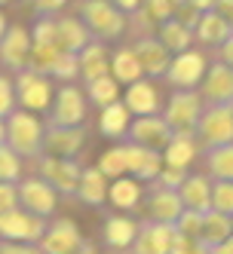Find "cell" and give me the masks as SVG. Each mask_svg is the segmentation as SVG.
I'll return each instance as SVG.
<instances>
[{"instance_id":"1","label":"cell","mask_w":233,"mask_h":254,"mask_svg":"<svg viewBox=\"0 0 233 254\" xmlns=\"http://www.w3.org/2000/svg\"><path fill=\"white\" fill-rule=\"evenodd\" d=\"M43 135H46V126L37 120L34 111L15 107V111L6 117V144L19 156L37 159L43 153Z\"/></svg>"},{"instance_id":"2","label":"cell","mask_w":233,"mask_h":254,"mask_svg":"<svg viewBox=\"0 0 233 254\" xmlns=\"http://www.w3.org/2000/svg\"><path fill=\"white\" fill-rule=\"evenodd\" d=\"M80 19L86 22V28L92 31L95 40H120L126 34L129 15L123 12L114 0H83L80 6Z\"/></svg>"},{"instance_id":"3","label":"cell","mask_w":233,"mask_h":254,"mask_svg":"<svg viewBox=\"0 0 233 254\" xmlns=\"http://www.w3.org/2000/svg\"><path fill=\"white\" fill-rule=\"evenodd\" d=\"M46 217L43 214H34L25 205H15L9 211H0V239H9V242H28V245H37L46 233Z\"/></svg>"},{"instance_id":"4","label":"cell","mask_w":233,"mask_h":254,"mask_svg":"<svg viewBox=\"0 0 233 254\" xmlns=\"http://www.w3.org/2000/svg\"><path fill=\"white\" fill-rule=\"evenodd\" d=\"M203 95L196 89H175L172 98L163 107V117L172 126V132H193L196 135V123L203 117Z\"/></svg>"},{"instance_id":"5","label":"cell","mask_w":233,"mask_h":254,"mask_svg":"<svg viewBox=\"0 0 233 254\" xmlns=\"http://www.w3.org/2000/svg\"><path fill=\"white\" fill-rule=\"evenodd\" d=\"M37 172H40L43 181H49V184L59 190V196H77L83 166H80L74 156L40 153V156H37Z\"/></svg>"},{"instance_id":"6","label":"cell","mask_w":233,"mask_h":254,"mask_svg":"<svg viewBox=\"0 0 233 254\" xmlns=\"http://www.w3.org/2000/svg\"><path fill=\"white\" fill-rule=\"evenodd\" d=\"M196 138L203 150L233 141V104H206L196 123Z\"/></svg>"},{"instance_id":"7","label":"cell","mask_w":233,"mask_h":254,"mask_svg":"<svg viewBox=\"0 0 233 254\" xmlns=\"http://www.w3.org/2000/svg\"><path fill=\"white\" fill-rule=\"evenodd\" d=\"M49 80L52 77L40 74L34 67L15 70V98H19V107L34 111V114L49 111V104H52V83Z\"/></svg>"},{"instance_id":"8","label":"cell","mask_w":233,"mask_h":254,"mask_svg":"<svg viewBox=\"0 0 233 254\" xmlns=\"http://www.w3.org/2000/svg\"><path fill=\"white\" fill-rule=\"evenodd\" d=\"M206 56L196 49H184V52H175L172 62H169V70H166V83L172 89H200L203 77H206Z\"/></svg>"},{"instance_id":"9","label":"cell","mask_w":233,"mask_h":254,"mask_svg":"<svg viewBox=\"0 0 233 254\" xmlns=\"http://www.w3.org/2000/svg\"><path fill=\"white\" fill-rule=\"evenodd\" d=\"M37 248L49 251V254H71V251H92V242L83 239L77 224L71 221V217H56V221L46 227Z\"/></svg>"},{"instance_id":"10","label":"cell","mask_w":233,"mask_h":254,"mask_svg":"<svg viewBox=\"0 0 233 254\" xmlns=\"http://www.w3.org/2000/svg\"><path fill=\"white\" fill-rule=\"evenodd\" d=\"M86 92H80L77 86H71V83H65L59 92H56V98H52V104H49V126H83V120H86Z\"/></svg>"},{"instance_id":"11","label":"cell","mask_w":233,"mask_h":254,"mask_svg":"<svg viewBox=\"0 0 233 254\" xmlns=\"http://www.w3.org/2000/svg\"><path fill=\"white\" fill-rule=\"evenodd\" d=\"M172 126L166 123L163 114H145V117H135L129 123V132L126 138L135 141V144H145V147H154V150H163L169 138H172Z\"/></svg>"},{"instance_id":"12","label":"cell","mask_w":233,"mask_h":254,"mask_svg":"<svg viewBox=\"0 0 233 254\" xmlns=\"http://www.w3.org/2000/svg\"><path fill=\"white\" fill-rule=\"evenodd\" d=\"M19 202L34 211V214H43V217H52L56 214V202H59V190L43 181L40 175L37 178H25L19 181Z\"/></svg>"},{"instance_id":"13","label":"cell","mask_w":233,"mask_h":254,"mask_svg":"<svg viewBox=\"0 0 233 254\" xmlns=\"http://www.w3.org/2000/svg\"><path fill=\"white\" fill-rule=\"evenodd\" d=\"M31 46H34L31 31L22 25H9V31L0 40V64L6 70H25L31 59Z\"/></svg>"},{"instance_id":"14","label":"cell","mask_w":233,"mask_h":254,"mask_svg":"<svg viewBox=\"0 0 233 254\" xmlns=\"http://www.w3.org/2000/svg\"><path fill=\"white\" fill-rule=\"evenodd\" d=\"M172 239H175V224L148 217V221L138 224V236H135L132 248L138 254H166L172 251Z\"/></svg>"},{"instance_id":"15","label":"cell","mask_w":233,"mask_h":254,"mask_svg":"<svg viewBox=\"0 0 233 254\" xmlns=\"http://www.w3.org/2000/svg\"><path fill=\"white\" fill-rule=\"evenodd\" d=\"M126 169L132 178L138 181H156L159 172H163L166 159H163V150H154V147H145V144H135V141H126Z\"/></svg>"},{"instance_id":"16","label":"cell","mask_w":233,"mask_h":254,"mask_svg":"<svg viewBox=\"0 0 233 254\" xmlns=\"http://www.w3.org/2000/svg\"><path fill=\"white\" fill-rule=\"evenodd\" d=\"M200 95L206 104H233V67L227 62H215L200 83Z\"/></svg>"},{"instance_id":"17","label":"cell","mask_w":233,"mask_h":254,"mask_svg":"<svg viewBox=\"0 0 233 254\" xmlns=\"http://www.w3.org/2000/svg\"><path fill=\"white\" fill-rule=\"evenodd\" d=\"M135 52H138V59H141V67H145V77L151 80H159V77H166V70H169V62H172V52L169 46L159 40V37H138L135 40Z\"/></svg>"},{"instance_id":"18","label":"cell","mask_w":233,"mask_h":254,"mask_svg":"<svg viewBox=\"0 0 233 254\" xmlns=\"http://www.w3.org/2000/svg\"><path fill=\"white\" fill-rule=\"evenodd\" d=\"M83 126H49L46 123V135H43V153L52 156H77L83 147Z\"/></svg>"},{"instance_id":"19","label":"cell","mask_w":233,"mask_h":254,"mask_svg":"<svg viewBox=\"0 0 233 254\" xmlns=\"http://www.w3.org/2000/svg\"><path fill=\"white\" fill-rule=\"evenodd\" d=\"M184 211V202H181V193L172 190V187H163V184H151V193H148V217L154 221H166V224H175L178 214Z\"/></svg>"},{"instance_id":"20","label":"cell","mask_w":233,"mask_h":254,"mask_svg":"<svg viewBox=\"0 0 233 254\" xmlns=\"http://www.w3.org/2000/svg\"><path fill=\"white\" fill-rule=\"evenodd\" d=\"M80 80L92 83L104 74H111V52L104 49V40H89L80 52Z\"/></svg>"},{"instance_id":"21","label":"cell","mask_w":233,"mask_h":254,"mask_svg":"<svg viewBox=\"0 0 233 254\" xmlns=\"http://www.w3.org/2000/svg\"><path fill=\"white\" fill-rule=\"evenodd\" d=\"M123 101H126V107L132 111V117L159 114V92H156V86L151 83V77H141V80L129 83Z\"/></svg>"},{"instance_id":"22","label":"cell","mask_w":233,"mask_h":254,"mask_svg":"<svg viewBox=\"0 0 233 254\" xmlns=\"http://www.w3.org/2000/svg\"><path fill=\"white\" fill-rule=\"evenodd\" d=\"M230 34H233V28H230V22L218 9H206L200 19H196V25H193V37L203 46H212V49H218Z\"/></svg>"},{"instance_id":"23","label":"cell","mask_w":233,"mask_h":254,"mask_svg":"<svg viewBox=\"0 0 233 254\" xmlns=\"http://www.w3.org/2000/svg\"><path fill=\"white\" fill-rule=\"evenodd\" d=\"M233 233V214H224L218 208H209L203 214V230H200V248L203 251H218V245Z\"/></svg>"},{"instance_id":"24","label":"cell","mask_w":233,"mask_h":254,"mask_svg":"<svg viewBox=\"0 0 233 254\" xmlns=\"http://www.w3.org/2000/svg\"><path fill=\"white\" fill-rule=\"evenodd\" d=\"M107 178L98 166H92V169H83V175H80V187H77V199L83 205H89V208H101L104 202H107Z\"/></svg>"},{"instance_id":"25","label":"cell","mask_w":233,"mask_h":254,"mask_svg":"<svg viewBox=\"0 0 233 254\" xmlns=\"http://www.w3.org/2000/svg\"><path fill=\"white\" fill-rule=\"evenodd\" d=\"M200 153V138L193 132H175L169 138V144L163 147V159L166 166H178V169H187L190 162Z\"/></svg>"},{"instance_id":"26","label":"cell","mask_w":233,"mask_h":254,"mask_svg":"<svg viewBox=\"0 0 233 254\" xmlns=\"http://www.w3.org/2000/svg\"><path fill=\"white\" fill-rule=\"evenodd\" d=\"M107 202L120 211H135L138 202H141V184L138 178L132 175H120L111 181V187H107Z\"/></svg>"},{"instance_id":"27","label":"cell","mask_w":233,"mask_h":254,"mask_svg":"<svg viewBox=\"0 0 233 254\" xmlns=\"http://www.w3.org/2000/svg\"><path fill=\"white\" fill-rule=\"evenodd\" d=\"M178 193H181L184 208H193V211H209L212 208V181L206 175H187L184 184L178 187Z\"/></svg>"},{"instance_id":"28","label":"cell","mask_w":233,"mask_h":254,"mask_svg":"<svg viewBox=\"0 0 233 254\" xmlns=\"http://www.w3.org/2000/svg\"><path fill=\"white\" fill-rule=\"evenodd\" d=\"M129 123H132V111L126 107V101H114V104L101 107L98 132H101L104 138H126Z\"/></svg>"},{"instance_id":"29","label":"cell","mask_w":233,"mask_h":254,"mask_svg":"<svg viewBox=\"0 0 233 254\" xmlns=\"http://www.w3.org/2000/svg\"><path fill=\"white\" fill-rule=\"evenodd\" d=\"M135 236H138V224L132 221V217H126V214L107 217L104 230H101V239H104L107 248H132Z\"/></svg>"},{"instance_id":"30","label":"cell","mask_w":233,"mask_h":254,"mask_svg":"<svg viewBox=\"0 0 233 254\" xmlns=\"http://www.w3.org/2000/svg\"><path fill=\"white\" fill-rule=\"evenodd\" d=\"M89 40H95V37L83 19H77V15H59V46L65 52H80Z\"/></svg>"},{"instance_id":"31","label":"cell","mask_w":233,"mask_h":254,"mask_svg":"<svg viewBox=\"0 0 233 254\" xmlns=\"http://www.w3.org/2000/svg\"><path fill=\"white\" fill-rule=\"evenodd\" d=\"M111 74L120 83H126V86L145 77V67H141V59H138L135 46H120L114 52V56H111Z\"/></svg>"},{"instance_id":"32","label":"cell","mask_w":233,"mask_h":254,"mask_svg":"<svg viewBox=\"0 0 233 254\" xmlns=\"http://www.w3.org/2000/svg\"><path fill=\"white\" fill-rule=\"evenodd\" d=\"M156 37L163 40L166 46H169V52L175 56V52H184V49H190V43L196 40L193 37V28L190 25H184L178 15H172V19H166L163 25H159V31H156Z\"/></svg>"},{"instance_id":"33","label":"cell","mask_w":233,"mask_h":254,"mask_svg":"<svg viewBox=\"0 0 233 254\" xmlns=\"http://www.w3.org/2000/svg\"><path fill=\"white\" fill-rule=\"evenodd\" d=\"M86 98L95 107H107V104L120 101V80L114 74H104V77H98L92 83H86Z\"/></svg>"},{"instance_id":"34","label":"cell","mask_w":233,"mask_h":254,"mask_svg":"<svg viewBox=\"0 0 233 254\" xmlns=\"http://www.w3.org/2000/svg\"><path fill=\"white\" fill-rule=\"evenodd\" d=\"M206 169H209L212 178L233 181V141L218 144V147H209V150H206Z\"/></svg>"},{"instance_id":"35","label":"cell","mask_w":233,"mask_h":254,"mask_svg":"<svg viewBox=\"0 0 233 254\" xmlns=\"http://www.w3.org/2000/svg\"><path fill=\"white\" fill-rule=\"evenodd\" d=\"M62 46L59 43H34L31 46V59H28V67L40 70V74L52 77V67H56V62L62 59Z\"/></svg>"},{"instance_id":"36","label":"cell","mask_w":233,"mask_h":254,"mask_svg":"<svg viewBox=\"0 0 233 254\" xmlns=\"http://www.w3.org/2000/svg\"><path fill=\"white\" fill-rule=\"evenodd\" d=\"M98 169L111 178V181L120 178V175H129V169H126V147H123V144H117V147L104 150V153L98 156Z\"/></svg>"},{"instance_id":"37","label":"cell","mask_w":233,"mask_h":254,"mask_svg":"<svg viewBox=\"0 0 233 254\" xmlns=\"http://www.w3.org/2000/svg\"><path fill=\"white\" fill-rule=\"evenodd\" d=\"M178 6H181V0H145V3H141V12H145L154 25H163L166 19H172L178 12Z\"/></svg>"},{"instance_id":"38","label":"cell","mask_w":233,"mask_h":254,"mask_svg":"<svg viewBox=\"0 0 233 254\" xmlns=\"http://www.w3.org/2000/svg\"><path fill=\"white\" fill-rule=\"evenodd\" d=\"M22 178V156L9 144H0V181H19Z\"/></svg>"},{"instance_id":"39","label":"cell","mask_w":233,"mask_h":254,"mask_svg":"<svg viewBox=\"0 0 233 254\" xmlns=\"http://www.w3.org/2000/svg\"><path fill=\"white\" fill-rule=\"evenodd\" d=\"M31 37L34 43H59V15H37Z\"/></svg>"},{"instance_id":"40","label":"cell","mask_w":233,"mask_h":254,"mask_svg":"<svg viewBox=\"0 0 233 254\" xmlns=\"http://www.w3.org/2000/svg\"><path fill=\"white\" fill-rule=\"evenodd\" d=\"M212 208L233 214V181H224V178L212 181Z\"/></svg>"},{"instance_id":"41","label":"cell","mask_w":233,"mask_h":254,"mask_svg":"<svg viewBox=\"0 0 233 254\" xmlns=\"http://www.w3.org/2000/svg\"><path fill=\"white\" fill-rule=\"evenodd\" d=\"M80 77V56L77 52H62V59L52 67V80H62V83H74Z\"/></svg>"},{"instance_id":"42","label":"cell","mask_w":233,"mask_h":254,"mask_svg":"<svg viewBox=\"0 0 233 254\" xmlns=\"http://www.w3.org/2000/svg\"><path fill=\"white\" fill-rule=\"evenodd\" d=\"M203 214H206V211H193V208H184L181 214H178V221H175V230H181V233L193 236V239L200 242V230H203Z\"/></svg>"},{"instance_id":"43","label":"cell","mask_w":233,"mask_h":254,"mask_svg":"<svg viewBox=\"0 0 233 254\" xmlns=\"http://www.w3.org/2000/svg\"><path fill=\"white\" fill-rule=\"evenodd\" d=\"M15 104H19V98H15V80L0 77V117L6 120L15 111Z\"/></svg>"},{"instance_id":"44","label":"cell","mask_w":233,"mask_h":254,"mask_svg":"<svg viewBox=\"0 0 233 254\" xmlns=\"http://www.w3.org/2000/svg\"><path fill=\"white\" fill-rule=\"evenodd\" d=\"M15 205H22L19 202V184L15 181H0V211H9Z\"/></svg>"},{"instance_id":"45","label":"cell","mask_w":233,"mask_h":254,"mask_svg":"<svg viewBox=\"0 0 233 254\" xmlns=\"http://www.w3.org/2000/svg\"><path fill=\"white\" fill-rule=\"evenodd\" d=\"M184 178H187V169H178V166H163V172H159V178H156V184L178 190V187L184 184Z\"/></svg>"},{"instance_id":"46","label":"cell","mask_w":233,"mask_h":254,"mask_svg":"<svg viewBox=\"0 0 233 254\" xmlns=\"http://www.w3.org/2000/svg\"><path fill=\"white\" fill-rule=\"evenodd\" d=\"M25 3L31 9H37V15H59L68 0H25Z\"/></svg>"},{"instance_id":"47","label":"cell","mask_w":233,"mask_h":254,"mask_svg":"<svg viewBox=\"0 0 233 254\" xmlns=\"http://www.w3.org/2000/svg\"><path fill=\"white\" fill-rule=\"evenodd\" d=\"M218 59H221V62H227V64L233 67V34H230V37H227L221 46H218Z\"/></svg>"},{"instance_id":"48","label":"cell","mask_w":233,"mask_h":254,"mask_svg":"<svg viewBox=\"0 0 233 254\" xmlns=\"http://www.w3.org/2000/svg\"><path fill=\"white\" fill-rule=\"evenodd\" d=\"M114 3H117L123 12H126V15H132L135 9H141V3H145V0H114Z\"/></svg>"},{"instance_id":"49","label":"cell","mask_w":233,"mask_h":254,"mask_svg":"<svg viewBox=\"0 0 233 254\" xmlns=\"http://www.w3.org/2000/svg\"><path fill=\"white\" fill-rule=\"evenodd\" d=\"M215 9H218L224 19L230 22V28H233V0H218V6H215Z\"/></svg>"},{"instance_id":"50","label":"cell","mask_w":233,"mask_h":254,"mask_svg":"<svg viewBox=\"0 0 233 254\" xmlns=\"http://www.w3.org/2000/svg\"><path fill=\"white\" fill-rule=\"evenodd\" d=\"M184 3H190L193 9L206 12V9H215V6H218V0H184Z\"/></svg>"},{"instance_id":"51","label":"cell","mask_w":233,"mask_h":254,"mask_svg":"<svg viewBox=\"0 0 233 254\" xmlns=\"http://www.w3.org/2000/svg\"><path fill=\"white\" fill-rule=\"evenodd\" d=\"M218 251H221V254H233V233L227 236V239H224L221 245H218Z\"/></svg>"},{"instance_id":"52","label":"cell","mask_w":233,"mask_h":254,"mask_svg":"<svg viewBox=\"0 0 233 254\" xmlns=\"http://www.w3.org/2000/svg\"><path fill=\"white\" fill-rule=\"evenodd\" d=\"M9 31V25H6V15L3 12H0V40H3V34Z\"/></svg>"},{"instance_id":"53","label":"cell","mask_w":233,"mask_h":254,"mask_svg":"<svg viewBox=\"0 0 233 254\" xmlns=\"http://www.w3.org/2000/svg\"><path fill=\"white\" fill-rule=\"evenodd\" d=\"M3 141H6V120L0 117V144H3Z\"/></svg>"},{"instance_id":"54","label":"cell","mask_w":233,"mask_h":254,"mask_svg":"<svg viewBox=\"0 0 233 254\" xmlns=\"http://www.w3.org/2000/svg\"><path fill=\"white\" fill-rule=\"evenodd\" d=\"M0 3H6V0H0Z\"/></svg>"}]
</instances>
